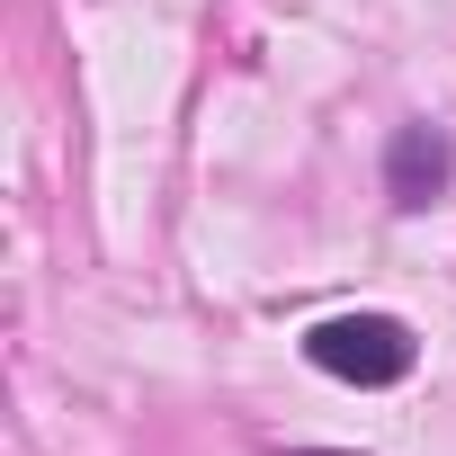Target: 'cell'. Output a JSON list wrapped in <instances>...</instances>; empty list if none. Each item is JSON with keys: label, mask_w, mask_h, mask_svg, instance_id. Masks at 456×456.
<instances>
[{"label": "cell", "mask_w": 456, "mask_h": 456, "mask_svg": "<svg viewBox=\"0 0 456 456\" xmlns=\"http://www.w3.org/2000/svg\"><path fill=\"white\" fill-rule=\"evenodd\" d=\"M287 456H349V447H287Z\"/></svg>", "instance_id": "obj_3"}, {"label": "cell", "mask_w": 456, "mask_h": 456, "mask_svg": "<svg viewBox=\"0 0 456 456\" xmlns=\"http://www.w3.org/2000/svg\"><path fill=\"white\" fill-rule=\"evenodd\" d=\"M305 358L322 376H340V385H403L411 358H420V340L394 314H331V322L305 331Z\"/></svg>", "instance_id": "obj_1"}, {"label": "cell", "mask_w": 456, "mask_h": 456, "mask_svg": "<svg viewBox=\"0 0 456 456\" xmlns=\"http://www.w3.org/2000/svg\"><path fill=\"white\" fill-rule=\"evenodd\" d=\"M447 179H456V143H447L429 117L394 126V143H385V197H394L403 215H420V206L447 197Z\"/></svg>", "instance_id": "obj_2"}]
</instances>
